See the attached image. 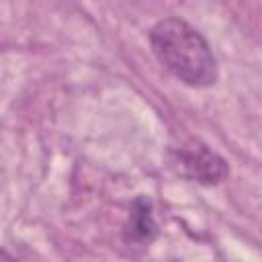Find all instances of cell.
I'll use <instances>...</instances> for the list:
<instances>
[{
  "label": "cell",
  "mask_w": 262,
  "mask_h": 262,
  "mask_svg": "<svg viewBox=\"0 0 262 262\" xmlns=\"http://www.w3.org/2000/svg\"><path fill=\"white\" fill-rule=\"evenodd\" d=\"M156 59L182 84L207 88L217 82V59L207 39L184 18L168 16L149 29Z\"/></svg>",
  "instance_id": "6da1fadb"
},
{
  "label": "cell",
  "mask_w": 262,
  "mask_h": 262,
  "mask_svg": "<svg viewBox=\"0 0 262 262\" xmlns=\"http://www.w3.org/2000/svg\"><path fill=\"white\" fill-rule=\"evenodd\" d=\"M2 262H14V260L8 256V252H2Z\"/></svg>",
  "instance_id": "277c9868"
},
{
  "label": "cell",
  "mask_w": 262,
  "mask_h": 262,
  "mask_svg": "<svg viewBox=\"0 0 262 262\" xmlns=\"http://www.w3.org/2000/svg\"><path fill=\"white\" fill-rule=\"evenodd\" d=\"M170 162L174 170L192 182L215 186L229 176L227 162L201 139H184L170 149Z\"/></svg>",
  "instance_id": "7a4b0ae2"
},
{
  "label": "cell",
  "mask_w": 262,
  "mask_h": 262,
  "mask_svg": "<svg viewBox=\"0 0 262 262\" xmlns=\"http://www.w3.org/2000/svg\"><path fill=\"white\" fill-rule=\"evenodd\" d=\"M125 242L131 246H149L158 233V225L151 213V201L147 196H137L129 209L125 223Z\"/></svg>",
  "instance_id": "3957f363"
}]
</instances>
